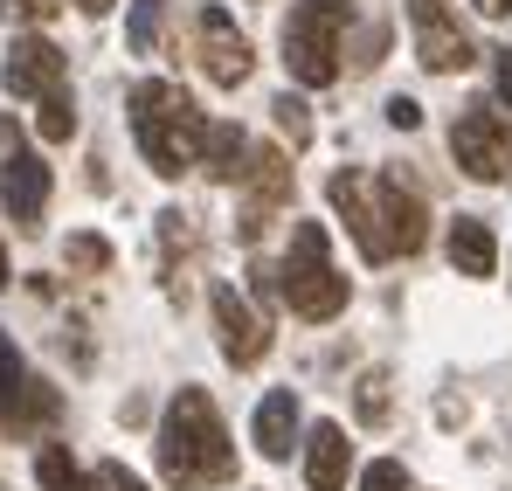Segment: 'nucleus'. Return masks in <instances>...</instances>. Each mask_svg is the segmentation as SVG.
<instances>
[{"label": "nucleus", "mask_w": 512, "mask_h": 491, "mask_svg": "<svg viewBox=\"0 0 512 491\" xmlns=\"http://www.w3.org/2000/svg\"><path fill=\"white\" fill-rule=\"evenodd\" d=\"M90 491H146L125 464H97V478H90Z\"/></svg>", "instance_id": "27"}, {"label": "nucleus", "mask_w": 512, "mask_h": 491, "mask_svg": "<svg viewBox=\"0 0 512 491\" xmlns=\"http://www.w3.org/2000/svg\"><path fill=\"white\" fill-rule=\"evenodd\" d=\"M360 491H409V471H402L395 457H381V464L360 471Z\"/></svg>", "instance_id": "23"}, {"label": "nucleus", "mask_w": 512, "mask_h": 491, "mask_svg": "<svg viewBox=\"0 0 512 491\" xmlns=\"http://www.w3.org/2000/svg\"><path fill=\"white\" fill-rule=\"evenodd\" d=\"M250 201H243V236L256 243V229L291 201V166H284V153H250Z\"/></svg>", "instance_id": "14"}, {"label": "nucleus", "mask_w": 512, "mask_h": 491, "mask_svg": "<svg viewBox=\"0 0 512 491\" xmlns=\"http://www.w3.org/2000/svg\"><path fill=\"white\" fill-rule=\"evenodd\" d=\"M153 450H160V478L173 491H208V485H229L236 478V443H229L222 415H215V402L201 388H180L167 402Z\"/></svg>", "instance_id": "1"}, {"label": "nucleus", "mask_w": 512, "mask_h": 491, "mask_svg": "<svg viewBox=\"0 0 512 491\" xmlns=\"http://www.w3.org/2000/svg\"><path fill=\"white\" fill-rule=\"evenodd\" d=\"M42 104V118H35V132L49 139V146H63V139H77V104H70V90H49V97H35Z\"/></svg>", "instance_id": "20"}, {"label": "nucleus", "mask_w": 512, "mask_h": 491, "mask_svg": "<svg viewBox=\"0 0 512 491\" xmlns=\"http://www.w3.org/2000/svg\"><path fill=\"white\" fill-rule=\"evenodd\" d=\"M250 132H243V125H208V132H201V160L194 166H208V180H243V173H250Z\"/></svg>", "instance_id": "17"}, {"label": "nucleus", "mask_w": 512, "mask_h": 491, "mask_svg": "<svg viewBox=\"0 0 512 491\" xmlns=\"http://www.w3.org/2000/svg\"><path fill=\"white\" fill-rule=\"evenodd\" d=\"M256 450L277 457V464L298 450V395H291V388H277V395L256 402Z\"/></svg>", "instance_id": "16"}, {"label": "nucleus", "mask_w": 512, "mask_h": 491, "mask_svg": "<svg viewBox=\"0 0 512 491\" xmlns=\"http://www.w3.org/2000/svg\"><path fill=\"white\" fill-rule=\"evenodd\" d=\"M388 125H395V132H416V125H423V104H416V97H388Z\"/></svg>", "instance_id": "29"}, {"label": "nucleus", "mask_w": 512, "mask_h": 491, "mask_svg": "<svg viewBox=\"0 0 512 491\" xmlns=\"http://www.w3.org/2000/svg\"><path fill=\"white\" fill-rule=\"evenodd\" d=\"M77 7H84V14H111V0H77Z\"/></svg>", "instance_id": "31"}, {"label": "nucleus", "mask_w": 512, "mask_h": 491, "mask_svg": "<svg viewBox=\"0 0 512 491\" xmlns=\"http://www.w3.org/2000/svg\"><path fill=\"white\" fill-rule=\"evenodd\" d=\"M132 139H139V153L146 166L160 173V180H180L187 166L201 160V132H208V118L194 111V97L167 77H146L132 83Z\"/></svg>", "instance_id": "2"}, {"label": "nucleus", "mask_w": 512, "mask_h": 491, "mask_svg": "<svg viewBox=\"0 0 512 491\" xmlns=\"http://www.w3.org/2000/svg\"><path fill=\"white\" fill-rule=\"evenodd\" d=\"M506 139H512V125L478 97V104H464L457 111V125H450V153H457V166L471 173V180H499L512 166V153H506Z\"/></svg>", "instance_id": "5"}, {"label": "nucleus", "mask_w": 512, "mask_h": 491, "mask_svg": "<svg viewBox=\"0 0 512 491\" xmlns=\"http://www.w3.org/2000/svg\"><path fill=\"white\" fill-rule=\"evenodd\" d=\"M346 471H353V443H346L340 422H319L312 436H305V485L312 491H340Z\"/></svg>", "instance_id": "15"}, {"label": "nucleus", "mask_w": 512, "mask_h": 491, "mask_svg": "<svg viewBox=\"0 0 512 491\" xmlns=\"http://www.w3.org/2000/svg\"><path fill=\"white\" fill-rule=\"evenodd\" d=\"M49 166L42 153H28V146H7V160H0V201H7V222L14 229H42V208H49Z\"/></svg>", "instance_id": "11"}, {"label": "nucleus", "mask_w": 512, "mask_h": 491, "mask_svg": "<svg viewBox=\"0 0 512 491\" xmlns=\"http://www.w3.org/2000/svg\"><path fill=\"white\" fill-rule=\"evenodd\" d=\"M270 111H277V125H284V139H291V146H305V139H312V118H305V97H291V90H284V97H277Z\"/></svg>", "instance_id": "22"}, {"label": "nucleus", "mask_w": 512, "mask_h": 491, "mask_svg": "<svg viewBox=\"0 0 512 491\" xmlns=\"http://www.w3.org/2000/svg\"><path fill=\"white\" fill-rule=\"evenodd\" d=\"M381 388H388L381 374H367V381H360V415H367V422H381V415H388V395H381Z\"/></svg>", "instance_id": "28"}, {"label": "nucleus", "mask_w": 512, "mask_h": 491, "mask_svg": "<svg viewBox=\"0 0 512 491\" xmlns=\"http://www.w3.org/2000/svg\"><path fill=\"white\" fill-rule=\"evenodd\" d=\"M63 0H0V21H49Z\"/></svg>", "instance_id": "25"}, {"label": "nucleus", "mask_w": 512, "mask_h": 491, "mask_svg": "<svg viewBox=\"0 0 512 491\" xmlns=\"http://www.w3.org/2000/svg\"><path fill=\"white\" fill-rule=\"evenodd\" d=\"M471 7H478V14H492V21H506V14H512V0H471Z\"/></svg>", "instance_id": "30"}, {"label": "nucleus", "mask_w": 512, "mask_h": 491, "mask_svg": "<svg viewBox=\"0 0 512 491\" xmlns=\"http://www.w3.org/2000/svg\"><path fill=\"white\" fill-rule=\"evenodd\" d=\"M0 284H7V249H0Z\"/></svg>", "instance_id": "33"}, {"label": "nucleus", "mask_w": 512, "mask_h": 491, "mask_svg": "<svg viewBox=\"0 0 512 491\" xmlns=\"http://www.w3.org/2000/svg\"><path fill=\"white\" fill-rule=\"evenodd\" d=\"M208 312H215V339H222L229 367H256V360L270 353V319L250 312V298H243L236 284H215V291H208Z\"/></svg>", "instance_id": "8"}, {"label": "nucleus", "mask_w": 512, "mask_h": 491, "mask_svg": "<svg viewBox=\"0 0 512 491\" xmlns=\"http://www.w3.org/2000/svg\"><path fill=\"white\" fill-rule=\"evenodd\" d=\"M70 263L77 270H111V243L104 236H70Z\"/></svg>", "instance_id": "24"}, {"label": "nucleus", "mask_w": 512, "mask_h": 491, "mask_svg": "<svg viewBox=\"0 0 512 491\" xmlns=\"http://www.w3.org/2000/svg\"><path fill=\"white\" fill-rule=\"evenodd\" d=\"M277 298H284L298 319H312V326H326V319H340V312H346V277L333 270L326 222H298V229H291L284 270H277Z\"/></svg>", "instance_id": "3"}, {"label": "nucleus", "mask_w": 512, "mask_h": 491, "mask_svg": "<svg viewBox=\"0 0 512 491\" xmlns=\"http://www.w3.org/2000/svg\"><path fill=\"white\" fill-rule=\"evenodd\" d=\"M409 21H416V56H423V70L457 77V70H471V63H478L471 35L450 21V7H443V0H409Z\"/></svg>", "instance_id": "9"}, {"label": "nucleus", "mask_w": 512, "mask_h": 491, "mask_svg": "<svg viewBox=\"0 0 512 491\" xmlns=\"http://www.w3.org/2000/svg\"><path fill=\"white\" fill-rule=\"evenodd\" d=\"M346 28H353V0H291V14H284V70L305 90H326L340 77Z\"/></svg>", "instance_id": "4"}, {"label": "nucleus", "mask_w": 512, "mask_h": 491, "mask_svg": "<svg viewBox=\"0 0 512 491\" xmlns=\"http://www.w3.org/2000/svg\"><path fill=\"white\" fill-rule=\"evenodd\" d=\"M56 395L28 374V360H21V346L0 332V429H14V436H28V429H42V422H56Z\"/></svg>", "instance_id": "6"}, {"label": "nucleus", "mask_w": 512, "mask_h": 491, "mask_svg": "<svg viewBox=\"0 0 512 491\" xmlns=\"http://www.w3.org/2000/svg\"><path fill=\"white\" fill-rule=\"evenodd\" d=\"M450 263H457L464 277H492V270H499V236H492L478 215H457V222H450Z\"/></svg>", "instance_id": "18"}, {"label": "nucleus", "mask_w": 512, "mask_h": 491, "mask_svg": "<svg viewBox=\"0 0 512 491\" xmlns=\"http://www.w3.org/2000/svg\"><path fill=\"white\" fill-rule=\"evenodd\" d=\"M0 146H14V125H7V118H0Z\"/></svg>", "instance_id": "32"}, {"label": "nucleus", "mask_w": 512, "mask_h": 491, "mask_svg": "<svg viewBox=\"0 0 512 491\" xmlns=\"http://www.w3.org/2000/svg\"><path fill=\"white\" fill-rule=\"evenodd\" d=\"M194 35H201V70L208 83H222V90H236V83H250V35L229 21V7H201V21H194Z\"/></svg>", "instance_id": "10"}, {"label": "nucleus", "mask_w": 512, "mask_h": 491, "mask_svg": "<svg viewBox=\"0 0 512 491\" xmlns=\"http://www.w3.org/2000/svg\"><path fill=\"white\" fill-rule=\"evenodd\" d=\"M0 83H7L14 97H49V90H63V49H56L49 35H21V42L7 49V63H0Z\"/></svg>", "instance_id": "12"}, {"label": "nucleus", "mask_w": 512, "mask_h": 491, "mask_svg": "<svg viewBox=\"0 0 512 491\" xmlns=\"http://www.w3.org/2000/svg\"><path fill=\"white\" fill-rule=\"evenodd\" d=\"M160 14H167V0H132V21H125V42H132V56H146V49L160 42Z\"/></svg>", "instance_id": "21"}, {"label": "nucleus", "mask_w": 512, "mask_h": 491, "mask_svg": "<svg viewBox=\"0 0 512 491\" xmlns=\"http://www.w3.org/2000/svg\"><path fill=\"white\" fill-rule=\"evenodd\" d=\"M326 194H333V208H340V222L353 229V243L367 263H388V243H381V222H374V187H367V173H333L326 180Z\"/></svg>", "instance_id": "13"}, {"label": "nucleus", "mask_w": 512, "mask_h": 491, "mask_svg": "<svg viewBox=\"0 0 512 491\" xmlns=\"http://www.w3.org/2000/svg\"><path fill=\"white\" fill-rule=\"evenodd\" d=\"M374 222H381V243L388 256H416L429 236V208H423V187H409L402 173H374Z\"/></svg>", "instance_id": "7"}, {"label": "nucleus", "mask_w": 512, "mask_h": 491, "mask_svg": "<svg viewBox=\"0 0 512 491\" xmlns=\"http://www.w3.org/2000/svg\"><path fill=\"white\" fill-rule=\"evenodd\" d=\"M492 70H499V104H492V111L512 125V49H492Z\"/></svg>", "instance_id": "26"}, {"label": "nucleus", "mask_w": 512, "mask_h": 491, "mask_svg": "<svg viewBox=\"0 0 512 491\" xmlns=\"http://www.w3.org/2000/svg\"><path fill=\"white\" fill-rule=\"evenodd\" d=\"M35 485H42V491H90V478L77 471V457H70L63 443H42V457H35Z\"/></svg>", "instance_id": "19"}]
</instances>
